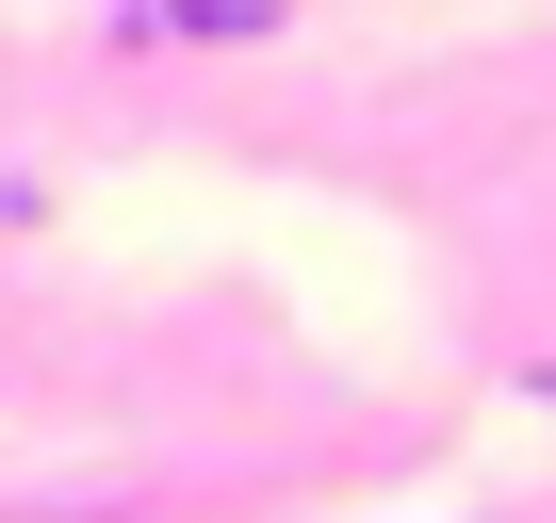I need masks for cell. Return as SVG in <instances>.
Listing matches in <instances>:
<instances>
[{
    "mask_svg": "<svg viewBox=\"0 0 556 523\" xmlns=\"http://www.w3.org/2000/svg\"><path fill=\"white\" fill-rule=\"evenodd\" d=\"M229 34H278V0H115V50H229Z\"/></svg>",
    "mask_w": 556,
    "mask_h": 523,
    "instance_id": "6da1fadb",
    "label": "cell"
},
{
    "mask_svg": "<svg viewBox=\"0 0 556 523\" xmlns=\"http://www.w3.org/2000/svg\"><path fill=\"white\" fill-rule=\"evenodd\" d=\"M523 393H540V409H556V360H523Z\"/></svg>",
    "mask_w": 556,
    "mask_h": 523,
    "instance_id": "3957f363",
    "label": "cell"
},
{
    "mask_svg": "<svg viewBox=\"0 0 556 523\" xmlns=\"http://www.w3.org/2000/svg\"><path fill=\"white\" fill-rule=\"evenodd\" d=\"M0 229H34V180H17V164H0Z\"/></svg>",
    "mask_w": 556,
    "mask_h": 523,
    "instance_id": "7a4b0ae2",
    "label": "cell"
}]
</instances>
